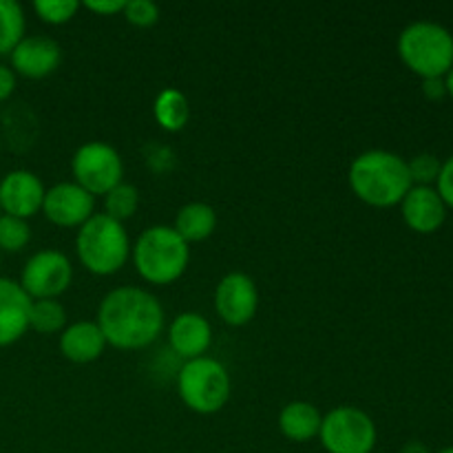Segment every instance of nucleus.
I'll list each match as a JSON object with an SVG mask.
<instances>
[{
	"instance_id": "3",
	"label": "nucleus",
	"mask_w": 453,
	"mask_h": 453,
	"mask_svg": "<svg viewBox=\"0 0 453 453\" xmlns=\"http://www.w3.org/2000/svg\"><path fill=\"white\" fill-rule=\"evenodd\" d=\"M133 265L144 281L153 286H171L186 273L190 248L173 226H150L142 230L131 246Z\"/></svg>"
},
{
	"instance_id": "17",
	"label": "nucleus",
	"mask_w": 453,
	"mask_h": 453,
	"mask_svg": "<svg viewBox=\"0 0 453 453\" xmlns=\"http://www.w3.org/2000/svg\"><path fill=\"white\" fill-rule=\"evenodd\" d=\"M60 354L75 365H87L104 354L106 339L96 321H78L60 332Z\"/></svg>"
},
{
	"instance_id": "19",
	"label": "nucleus",
	"mask_w": 453,
	"mask_h": 453,
	"mask_svg": "<svg viewBox=\"0 0 453 453\" xmlns=\"http://www.w3.org/2000/svg\"><path fill=\"white\" fill-rule=\"evenodd\" d=\"M175 233L184 239L186 243H197L211 237L217 228V212L215 208L203 202H190L177 211L175 217Z\"/></svg>"
},
{
	"instance_id": "14",
	"label": "nucleus",
	"mask_w": 453,
	"mask_h": 453,
	"mask_svg": "<svg viewBox=\"0 0 453 453\" xmlns=\"http://www.w3.org/2000/svg\"><path fill=\"white\" fill-rule=\"evenodd\" d=\"M401 211L405 224L418 234L436 233L447 219V206L434 186H411L401 202Z\"/></svg>"
},
{
	"instance_id": "25",
	"label": "nucleus",
	"mask_w": 453,
	"mask_h": 453,
	"mask_svg": "<svg viewBox=\"0 0 453 453\" xmlns=\"http://www.w3.org/2000/svg\"><path fill=\"white\" fill-rule=\"evenodd\" d=\"M34 12L47 25H65L80 12V3L75 0H35Z\"/></svg>"
},
{
	"instance_id": "10",
	"label": "nucleus",
	"mask_w": 453,
	"mask_h": 453,
	"mask_svg": "<svg viewBox=\"0 0 453 453\" xmlns=\"http://www.w3.org/2000/svg\"><path fill=\"white\" fill-rule=\"evenodd\" d=\"M215 310L228 326H248L259 310V290L252 277L243 273L226 274L215 288Z\"/></svg>"
},
{
	"instance_id": "15",
	"label": "nucleus",
	"mask_w": 453,
	"mask_h": 453,
	"mask_svg": "<svg viewBox=\"0 0 453 453\" xmlns=\"http://www.w3.org/2000/svg\"><path fill=\"white\" fill-rule=\"evenodd\" d=\"M31 299L13 279L0 277V348H9L29 330Z\"/></svg>"
},
{
	"instance_id": "33",
	"label": "nucleus",
	"mask_w": 453,
	"mask_h": 453,
	"mask_svg": "<svg viewBox=\"0 0 453 453\" xmlns=\"http://www.w3.org/2000/svg\"><path fill=\"white\" fill-rule=\"evenodd\" d=\"M445 87H447V96L453 97V66H451L449 73L445 75Z\"/></svg>"
},
{
	"instance_id": "8",
	"label": "nucleus",
	"mask_w": 453,
	"mask_h": 453,
	"mask_svg": "<svg viewBox=\"0 0 453 453\" xmlns=\"http://www.w3.org/2000/svg\"><path fill=\"white\" fill-rule=\"evenodd\" d=\"M71 173L75 177V184L82 186L93 197L106 195L115 186L122 184V155L106 142H87L73 153Z\"/></svg>"
},
{
	"instance_id": "21",
	"label": "nucleus",
	"mask_w": 453,
	"mask_h": 453,
	"mask_svg": "<svg viewBox=\"0 0 453 453\" xmlns=\"http://www.w3.org/2000/svg\"><path fill=\"white\" fill-rule=\"evenodd\" d=\"M25 9L16 0H0V56H9L25 38Z\"/></svg>"
},
{
	"instance_id": "27",
	"label": "nucleus",
	"mask_w": 453,
	"mask_h": 453,
	"mask_svg": "<svg viewBox=\"0 0 453 453\" xmlns=\"http://www.w3.org/2000/svg\"><path fill=\"white\" fill-rule=\"evenodd\" d=\"M122 13L133 27H142V29L153 27L159 20V7L153 0H128Z\"/></svg>"
},
{
	"instance_id": "23",
	"label": "nucleus",
	"mask_w": 453,
	"mask_h": 453,
	"mask_svg": "<svg viewBox=\"0 0 453 453\" xmlns=\"http://www.w3.org/2000/svg\"><path fill=\"white\" fill-rule=\"evenodd\" d=\"M137 206H140V190L133 184H127V181H122V184H118L104 195V215L119 221V224L131 219L135 215Z\"/></svg>"
},
{
	"instance_id": "24",
	"label": "nucleus",
	"mask_w": 453,
	"mask_h": 453,
	"mask_svg": "<svg viewBox=\"0 0 453 453\" xmlns=\"http://www.w3.org/2000/svg\"><path fill=\"white\" fill-rule=\"evenodd\" d=\"M31 242V228L27 219L0 212V252H20Z\"/></svg>"
},
{
	"instance_id": "6",
	"label": "nucleus",
	"mask_w": 453,
	"mask_h": 453,
	"mask_svg": "<svg viewBox=\"0 0 453 453\" xmlns=\"http://www.w3.org/2000/svg\"><path fill=\"white\" fill-rule=\"evenodd\" d=\"M230 374L217 358L199 357L184 361L177 372V392L190 411L202 416L217 414L230 398Z\"/></svg>"
},
{
	"instance_id": "18",
	"label": "nucleus",
	"mask_w": 453,
	"mask_h": 453,
	"mask_svg": "<svg viewBox=\"0 0 453 453\" xmlns=\"http://www.w3.org/2000/svg\"><path fill=\"white\" fill-rule=\"evenodd\" d=\"M323 416L312 403L292 401L279 414V429L292 442H308L319 438Z\"/></svg>"
},
{
	"instance_id": "28",
	"label": "nucleus",
	"mask_w": 453,
	"mask_h": 453,
	"mask_svg": "<svg viewBox=\"0 0 453 453\" xmlns=\"http://www.w3.org/2000/svg\"><path fill=\"white\" fill-rule=\"evenodd\" d=\"M436 190L447 208H453V155L447 162H442L441 175H438Z\"/></svg>"
},
{
	"instance_id": "36",
	"label": "nucleus",
	"mask_w": 453,
	"mask_h": 453,
	"mask_svg": "<svg viewBox=\"0 0 453 453\" xmlns=\"http://www.w3.org/2000/svg\"><path fill=\"white\" fill-rule=\"evenodd\" d=\"M0 255H3V252H0Z\"/></svg>"
},
{
	"instance_id": "34",
	"label": "nucleus",
	"mask_w": 453,
	"mask_h": 453,
	"mask_svg": "<svg viewBox=\"0 0 453 453\" xmlns=\"http://www.w3.org/2000/svg\"><path fill=\"white\" fill-rule=\"evenodd\" d=\"M438 453H453V447H447V449H441Z\"/></svg>"
},
{
	"instance_id": "31",
	"label": "nucleus",
	"mask_w": 453,
	"mask_h": 453,
	"mask_svg": "<svg viewBox=\"0 0 453 453\" xmlns=\"http://www.w3.org/2000/svg\"><path fill=\"white\" fill-rule=\"evenodd\" d=\"M423 93L427 100H442L447 96V87H445V78H429L423 80Z\"/></svg>"
},
{
	"instance_id": "32",
	"label": "nucleus",
	"mask_w": 453,
	"mask_h": 453,
	"mask_svg": "<svg viewBox=\"0 0 453 453\" xmlns=\"http://www.w3.org/2000/svg\"><path fill=\"white\" fill-rule=\"evenodd\" d=\"M401 453H432V451H429L427 445H423V442L411 441V442H407L405 447H403Z\"/></svg>"
},
{
	"instance_id": "9",
	"label": "nucleus",
	"mask_w": 453,
	"mask_h": 453,
	"mask_svg": "<svg viewBox=\"0 0 453 453\" xmlns=\"http://www.w3.org/2000/svg\"><path fill=\"white\" fill-rule=\"evenodd\" d=\"M73 281V265L60 250H40L27 259L20 274L22 290L31 301L58 299Z\"/></svg>"
},
{
	"instance_id": "1",
	"label": "nucleus",
	"mask_w": 453,
	"mask_h": 453,
	"mask_svg": "<svg viewBox=\"0 0 453 453\" xmlns=\"http://www.w3.org/2000/svg\"><path fill=\"white\" fill-rule=\"evenodd\" d=\"M162 303L144 288L122 286L111 290L97 308V326L106 345L118 349H144L164 330Z\"/></svg>"
},
{
	"instance_id": "7",
	"label": "nucleus",
	"mask_w": 453,
	"mask_h": 453,
	"mask_svg": "<svg viewBox=\"0 0 453 453\" xmlns=\"http://www.w3.org/2000/svg\"><path fill=\"white\" fill-rule=\"evenodd\" d=\"M319 441L327 453H372L379 432L367 411L341 405L323 416Z\"/></svg>"
},
{
	"instance_id": "20",
	"label": "nucleus",
	"mask_w": 453,
	"mask_h": 453,
	"mask_svg": "<svg viewBox=\"0 0 453 453\" xmlns=\"http://www.w3.org/2000/svg\"><path fill=\"white\" fill-rule=\"evenodd\" d=\"M153 115L164 131H181L190 119L188 97L180 88H162L153 102Z\"/></svg>"
},
{
	"instance_id": "11",
	"label": "nucleus",
	"mask_w": 453,
	"mask_h": 453,
	"mask_svg": "<svg viewBox=\"0 0 453 453\" xmlns=\"http://www.w3.org/2000/svg\"><path fill=\"white\" fill-rule=\"evenodd\" d=\"M42 215L58 228H80L96 215V197L75 181H60L44 193Z\"/></svg>"
},
{
	"instance_id": "4",
	"label": "nucleus",
	"mask_w": 453,
	"mask_h": 453,
	"mask_svg": "<svg viewBox=\"0 0 453 453\" xmlns=\"http://www.w3.org/2000/svg\"><path fill=\"white\" fill-rule=\"evenodd\" d=\"M75 252L84 268L97 277H109L131 257V239L119 221L111 219L104 212H96L75 234Z\"/></svg>"
},
{
	"instance_id": "30",
	"label": "nucleus",
	"mask_w": 453,
	"mask_h": 453,
	"mask_svg": "<svg viewBox=\"0 0 453 453\" xmlns=\"http://www.w3.org/2000/svg\"><path fill=\"white\" fill-rule=\"evenodd\" d=\"M16 78L18 75L13 73L12 66L7 65H0V102L9 100L16 91Z\"/></svg>"
},
{
	"instance_id": "35",
	"label": "nucleus",
	"mask_w": 453,
	"mask_h": 453,
	"mask_svg": "<svg viewBox=\"0 0 453 453\" xmlns=\"http://www.w3.org/2000/svg\"><path fill=\"white\" fill-rule=\"evenodd\" d=\"M0 150H3V135H0Z\"/></svg>"
},
{
	"instance_id": "5",
	"label": "nucleus",
	"mask_w": 453,
	"mask_h": 453,
	"mask_svg": "<svg viewBox=\"0 0 453 453\" xmlns=\"http://www.w3.org/2000/svg\"><path fill=\"white\" fill-rule=\"evenodd\" d=\"M398 56L423 80L445 78L453 66L451 31L438 22H411L398 35Z\"/></svg>"
},
{
	"instance_id": "16",
	"label": "nucleus",
	"mask_w": 453,
	"mask_h": 453,
	"mask_svg": "<svg viewBox=\"0 0 453 453\" xmlns=\"http://www.w3.org/2000/svg\"><path fill=\"white\" fill-rule=\"evenodd\" d=\"M212 343V327L199 312H181L168 326V345L184 361L206 357Z\"/></svg>"
},
{
	"instance_id": "29",
	"label": "nucleus",
	"mask_w": 453,
	"mask_h": 453,
	"mask_svg": "<svg viewBox=\"0 0 453 453\" xmlns=\"http://www.w3.org/2000/svg\"><path fill=\"white\" fill-rule=\"evenodd\" d=\"M124 4H127V0H87L84 9L100 13V16H115V13L124 12Z\"/></svg>"
},
{
	"instance_id": "12",
	"label": "nucleus",
	"mask_w": 453,
	"mask_h": 453,
	"mask_svg": "<svg viewBox=\"0 0 453 453\" xmlns=\"http://www.w3.org/2000/svg\"><path fill=\"white\" fill-rule=\"evenodd\" d=\"M44 193L47 188L35 173L25 168L7 173L0 180V212L18 219H29L42 212Z\"/></svg>"
},
{
	"instance_id": "22",
	"label": "nucleus",
	"mask_w": 453,
	"mask_h": 453,
	"mask_svg": "<svg viewBox=\"0 0 453 453\" xmlns=\"http://www.w3.org/2000/svg\"><path fill=\"white\" fill-rule=\"evenodd\" d=\"M29 327L38 334H58L66 327V310L58 299L31 301Z\"/></svg>"
},
{
	"instance_id": "13",
	"label": "nucleus",
	"mask_w": 453,
	"mask_h": 453,
	"mask_svg": "<svg viewBox=\"0 0 453 453\" xmlns=\"http://www.w3.org/2000/svg\"><path fill=\"white\" fill-rule=\"evenodd\" d=\"M12 71L27 80H42L56 73L62 62V49L49 35H25L12 53Z\"/></svg>"
},
{
	"instance_id": "2",
	"label": "nucleus",
	"mask_w": 453,
	"mask_h": 453,
	"mask_svg": "<svg viewBox=\"0 0 453 453\" xmlns=\"http://www.w3.org/2000/svg\"><path fill=\"white\" fill-rule=\"evenodd\" d=\"M349 188L363 203L392 208L410 193L411 177L407 162L392 150H365L349 164Z\"/></svg>"
},
{
	"instance_id": "26",
	"label": "nucleus",
	"mask_w": 453,
	"mask_h": 453,
	"mask_svg": "<svg viewBox=\"0 0 453 453\" xmlns=\"http://www.w3.org/2000/svg\"><path fill=\"white\" fill-rule=\"evenodd\" d=\"M407 168H410L411 184L414 186H432L438 181V175H441L442 162L432 153H420L416 157H411L407 162Z\"/></svg>"
}]
</instances>
